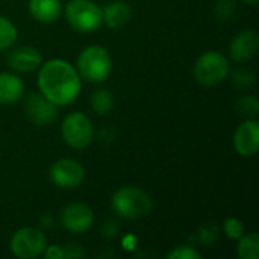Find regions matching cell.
<instances>
[{"label": "cell", "mask_w": 259, "mask_h": 259, "mask_svg": "<svg viewBox=\"0 0 259 259\" xmlns=\"http://www.w3.org/2000/svg\"><path fill=\"white\" fill-rule=\"evenodd\" d=\"M36 83L39 93L56 106L73 103L82 88V80L76 67L58 58L39 65Z\"/></svg>", "instance_id": "1"}, {"label": "cell", "mask_w": 259, "mask_h": 259, "mask_svg": "<svg viewBox=\"0 0 259 259\" xmlns=\"http://www.w3.org/2000/svg\"><path fill=\"white\" fill-rule=\"evenodd\" d=\"M111 208L121 219L137 220L152 212L153 202L143 188L129 185L121 187L114 193L111 199Z\"/></svg>", "instance_id": "2"}, {"label": "cell", "mask_w": 259, "mask_h": 259, "mask_svg": "<svg viewBox=\"0 0 259 259\" xmlns=\"http://www.w3.org/2000/svg\"><path fill=\"white\" fill-rule=\"evenodd\" d=\"M76 70L80 79L99 83L109 77L112 71V58L105 47L88 46L79 53L76 61Z\"/></svg>", "instance_id": "3"}, {"label": "cell", "mask_w": 259, "mask_h": 259, "mask_svg": "<svg viewBox=\"0 0 259 259\" xmlns=\"http://www.w3.org/2000/svg\"><path fill=\"white\" fill-rule=\"evenodd\" d=\"M193 74L200 85L215 87L229 76V61L223 53L208 50L196 59Z\"/></svg>", "instance_id": "4"}, {"label": "cell", "mask_w": 259, "mask_h": 259, "mask_svg": "<svg viewBox=\"0 0 259 259\" xmlns=\"http://www.w3.org/2000/svg\"><path fill=\"white\" fill-rule=\"evenodd\" d=\"M68 24L82 33L96 32L103 24L102 8L93 0H70L65 6Z\"/></svg>", "instance_id": "5"}, {"label": "cell", "mask_w": 259, "mask_h": 259, "mask_svg": "<svg viewBox=\"0 0 259 259\" xmlns=\"http://www.w3.org/2000/svg\"><path fill=\"white\" fill-rule=\"evenodd\" d=\"M61 135L70 147L82 150L94 140L93 121L83 112H71L62 121Z\"/></svg>", "instance_id": "6"}, {"label": "cell", "mask_w": 259, "mask_h": 259, "mask_svg": "<svg viewBox=\"0 0 259 259\" xmlns=\"http://www.w3.org/2000/svg\"><path fill=\"white\" fill-rule=\"evenodd\" d=\"M47 247L46 235L36 228H21L9 243V249L15 258L33 259L41 256Z\"/></svg>", "instance_id": "7"}, {"label": "cell", "mask_w": 259, "mask_h": 259, "mask_svg": "<svg viewBox=\"0 0 259 259\" xmlns=\"http://www.w3.org/2000/svg\"><path fill=\"white\" fill-rule=\"evenodd\" d=\"M50 182L59 188H76L85 179L83 165L71 158H62L53 162L49 170Z\"/></svg>", "instance_id": "8"}, {"label": "cell", "mask_w": 259, "mask_h": 259, "mask_svg": "<svg viewBox=\"0 0 259 259\" xmlns=\"http://www.w3.org/2000/svg\"><path fill=\"white\" fill-rule=\"evenodd\" d=\"M61 223L73 234H83L90 231L94 223L93 209L85 203H71L62 209Z\"/></svg>", "instance_id": "9"}, {"label": "cell", "mask_w": 259, "mask_h": 259, "mask_svg": "<svg viewBox=\"0 0 259 259\" xmlns=\"http://www.w3.org/2000/svg\"><path fill=\"white\" fill-rule=\"evenodd\" d=\"M24 109L29 120L36 126H47L58 117V106L52 103L47 97H44L41 93L29 94V97L26 99Z\"/></svg>", "instance_id": "10"}, {"label": "cell", "mask_w": 259, "mask_h": 259, "mask_svg": "<svg viewBox=\"0 0 259 259\" xmlns=\"http://www.w3.org/2000/svg\"><path fill=\"white\" fill-rule=\"evenodd\" d=\"M234 149L241 156H253L259 150V123L255 118L243 121L234 134Z\"/></svg>", "instance_id": "11"}, {"label": "cell", "mask_w": 259, "mask_h": 259, "mask_svg": "<svg viewBox=\"0 0 259 259\" xmlns=\"http://www.w3.org/2000/svg\"><path fill=\"white\" fill-rule=\"evenodd\" d=\"M259 47V35L253 29H246L240 32L229 46V55L235 62H247L250 61Z\"/></svg>", "instance_id": "12"}, {"label": "cell", "mask_w": 259, "mask_h": 259, "mask_svg": "<svg viewBox=\"0 0 259 259\" xmlns=\"http://www.w3.org/2000/svg\"><path fill=\"white\" fill-rule=\"evenodd\" d=\"M42 64V56L38 49L32 46H21L14 49L8 56V65L17 73H30Z\"/></svg>", "instance_id": "13"}, {"label": "cell", "mask_w": 259, "mask_h": 259, "mask_svg": "<svg viewBox=\"0 0 259 259\" xmlns=\"http://www.w3.org/2000/svg\"><path fill=\"white\" fill-rule=\"evenodd\" d=\"M102 12H103V23L109 29H121L129 23L132 17V9L129 3L123 0L109 2L105 8H102Z\"/></svg>", "instance_id": "14"}, {"label": "cell", "mask_w": 259, "mask_h": 259, "mask_svg": "<svg viewBox=\"0 0 259 259\" xmlns=\"http://www.w3.org/2000/svg\"><path fill=\"white\" fill-rule=\"evenodd\" d=\"M29 12L39 23H53L62 14L61 0H29Z\"/></svg>", "instance_id": "15"}, {"label": "cell", "mask_w": 259, "mask_h": 259, "mask_svg": "<svg viewBox=\"0 0 259 259\" xmlns=\"http://www.w3.org/2000/svg\"><path fill=\"white\" fill-rule=\"evenodd\" d=\"M24 85L20 77L14 73H0V103L11 105L23 97Z\"/></svg>", "instance_id": "16"}, {"label": "cell", "mask_w": 259, "mask_h": 259, "mask_svg": "<svg viewBox=\"0 0 259 259\" xmlns=\"http://www.w3.org/2000/svg\"><path fill=\"white\" fill-rule=\"evenodd\" d=\"M237 253L241 259H258L259 258V237L256 232L244 234L238 240Z\"/></svg>", "instance_id": "17"}, {"label": "cell", "mask_w": 259, "mask_h": 259, "mask_svg": "<svg viewBox=\"0 0 259 259\" xmlns=\"http://www.w3.org/2000/svg\"><path fill=\"white\" fill-rule=\"evenodd\" d=\"M114 94L109 90H97L91 96V108L99 115H106L114 108Z\"/></svg>", "instance_id": "18"}, {"label": "cell", "mask_w": 259, "mask_h": 259, "mask_svg": "<svg viewBox=\"0 0 259 259\" xmlns=\"http://www.w3.org/2000/svg\"><path fill=\"white\" fill-rule=\"evenodd\" d=\"M17 36L18 32L15 24L9 18L0 15V52L9 49L15 42Z\"/></svg>", "instance_id": "19"}, {"label": "cell", "mask_w": 259, "mask_h": 259, "mask_svg": "<svg viewBox=\"0 0 259 259\" xmlns=\"http://www.w3.org/2000/svg\"><path fill=\"white\" fill-rule=\"evenodd\" d=\"M237 111L240 115L247 117V118H255L259 112L258 99L255 96H244L240 97L237 102Z\"/></svg>", "instance_id": "20"}, {"label": "cell", "mask_w": 259, "mask_h": 259, "mask_svg": "<svg viewBox=\"0 0 259 259\" xmlns=\"http://www.w3.org/2000/svg\"><path fill=\"white\" fill-rule=\"evenodd\" d=\"M223 229H225V234L228 235L229 240H237L238 241L246 234L243 222L240 219H237V217L226 219L225 223H223Z\"/></svg>", "instance_id": "21"}, {"label": "cell", "mask_w": 259, "mask_h": 259, "mask_svg": "<svg viewBox=\"0 0 259 259\" xmlns=\"http://www.w3.org/2000/svg\"><path fill=\"white\" fill-rule=\"evenodd\" d=\"M168 259H199L202 258V253L196 250L191 246H178L171 249L167 255Z\"/></svg>", "instance_id": "22"}, {"label": "cell", "mask_w": 259, "mask_h": 259, "mask_svg": "<svg viewBox=\"0 0 259 259\" xmlns=\"http://www.w3.org/2000/svg\"><path fill=\"white\" fill-rule=\"evenodd\" d=\"M232 82H234V85H237L240 88H249L255 82V74L249 70L238 68L232 73Z\"/></svg>", "instance_id": "23"}, {"label": "cell", "mask_w": 259, "mask_h": 259, "mask_svg": "<svg viewBox=\"0 0 259 259\" xmlns=\"http://www.w3.org/2000/svg\"><path fill=\"white\" fill-rule=\"evenodd\" d=\"M235 9L237 6L234 0H220L215 5V17L219 20H229L234 15Z\"/></svg>", "instance_id": "24"}, {"label": "cell", "mask_w": 259, "mask_h": 259, "mask_svg": "<svg viewBox=\"0 0 259 259\" xmlns=\"http://www.w3.org/2000/svg\"><path fill=\"white\" fill-rule=\"evenodd\" d=\"M42 255L47 259H62L64 258V247H61L58 244L47 246Z\"/></svg>", "instance_id": "25"}, {"label": "cell", "mask_w": 259, "mask_h": 259, "mask_svg": "<svg viewBox=\"0 0 259 259\" xmlns=\"http://www.w3.org/2000/svg\"><path fill=\"white\" fill-rule=\"evenodd\" d=\"M85 250L80 246H67L64 249V258H83Z\"/></svg>", "instance_id": "26"}, {"label": "cell", "mask_w": 259, "mask_h": 259, "mask_svg": "<svg viewBox=\"0 0 259 259\" xmlns=\"http://www.w3.org/2000/svg\"><path fill=\"white\" fill-rule=\"evenodd\" d=\"M103 234H105L106 237H114V235L117 234V226H112L111 222H108V223L105 225V228H103Z\"/></svg>", "instance_id": "27"}, {"label": "cell", "mask_w": 259, "mask_h": 259, "mask_svg": "<svg viewBox=\"0 0 259 259\" xmlns=\"http://www.w3.org/2000/svg\"><path fill=\"white\" fill-rule=\"evenodd\" d=\"M243 2H246L247 5H252V6H255L258 3V0H243Z\"/></svg>", "instance_id": "28"}]
</instances>
